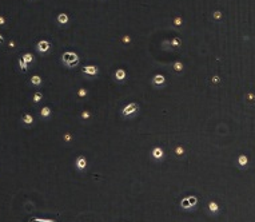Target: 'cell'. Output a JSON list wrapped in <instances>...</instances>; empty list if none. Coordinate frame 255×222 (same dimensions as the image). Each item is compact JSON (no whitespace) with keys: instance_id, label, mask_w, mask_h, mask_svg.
<instances>
[{"instance_id":"cell-1","label":"cell","mask_w":255,"mask_h":222,"mask_svg":"<svg viewBox=\"0 0 255 222\" xmlns=\"http://www.w3.org/2000/svg\"><path fill=\"white\" fill-rule=\"evenodd\" d=\"M63 62L64 64L68 67H75L77 66V63H79V58H77V55L75 52H64L63 54Z\"/></svg>"},{"instance_id":"cell-2","label":"cell","mask_w":255,"mask_h":222,"mask_svg":"<svg viewBox=\"0 0 255 222\" xmlns=\"http://www.w3.org/2000/svg\"><path fill=\"white\" fill-rule=\"evenodd\" d=\"M138 109H139V106L136 105V103H130V105L126 106V107L123 109L122 114H123L124 117H130V115H132V114H135L136 111H138Z\"/></svg>"},{"instance_id":"cell-3","label":"cell","mask_w":255,"mask_h":222,"mask_svg":"<svg viewBox=\"0 0 255 222\" xmlns=\"http://www.w3.org/2000/svg\"><path fill=\"white\" fill-rule=\"evenodd\" d=\"M36 48H38L39 52H42V54H46L48 52L51 48V44L50 42H47V40H40L38 44H36Z\"/></svg>"},{"instance_id":"cell-4","label":"cell","mask_w":255,"mask_h":222,"mask_svg":"<svg viewBox=\"0 0 255 222\" xmlns=\"http://www.w3.org/2000/svg\"><path fill=\"white\" fill-rule=\"evenodd\" d=\"M164 82H166V79H164V76L160 75V74L155 75L154 78H152V84H154V86H160V84H163Z\"/></svg>"},{"instance_id":"cell-5","label":"cell","mask_w":255,"mask_h":222,"mask_svg":"<svg viewBox=\"0 0 255 222\" xmlns=\"http://www.w3.org/2000/svg\"><path fill=\"white\" fill-rule=\"evenodd\" d=\"M83 72L88 75H96L98 74V68L95 66H87L83 68Z\"/></svg>"},{"instance_id":"cell-6","label":"cell","mask_w":255,"mask_h":222,"mask_svg":"<svg viewBox=\"0 0 255 222\" xmlns=\"http://www.w3.org/2000/svg\"><path fill=\"white\" fill-rule=\"evenodd\" d=\"M76 166H77V169H80V170L85 169V166H87V161H85L84 157H79V158H77Z\"/></svg>"},{"instance_id":"cell-7","label":"cell","mask_w":255,"mask_h":222,"mask_svg":"<svg viewBox=\"0 0 255 222\" xmlns=\"http://www.w3.org/2000/svg\"><path fill=\"white\" fill-rule=\"evenodd\" d=\"M68 20H70V18H68L67 13H59L58 15V23L59 24H67Z\"/></svg>"},{"instance_id":"cell-8","label":"cell","mask_w":255,"mask_h":222,"mask_svg":"<svg viewBox=\"0 0 255 222\" xmlns=\"http://www.w3.org/2000/svg\"><path fill=\"white\" fill-rule=\"evenodd\" d=\"M152 157H154L155 159H160V158L163 157V150L162 148H159V147L154 148V150H152Z\"/></svg>"},{"instance_id":"cell-9","label":"cell","mask_w":255,"mask_h":222,"mask_svg":"<svg viewBox=\"0 0 255 222\" xmlns=\"http://www.w3.org/2000/svg\"><path fill=\"white\" fill-rule=\"evenodd\" d=\"M22 122H23L24 125H31L32 122H34V118H32V115H30V114H24Z\"/></svg>"},{"instance_id":"cell-10","label":"cell","mask_w":255,"mask_h":222,"mask_svg":"<svg viewBox=\"0 0 255 222\" xmlns=\"http://www.w3.org/2000/svg\"><path fill=\"white\" fill-rule=\"evenodd\" d=\"M115 76H116V79H119V80H123V79L126 78V71L122 70V68H119V70L115 72Z\"/></svg>"},{"instance_id":"cell-11","label":"cell","mask_w":255,"mask_h":222,"mask_svg":"<svg viewBox=\"0 0 255 222\" xmlns=\"http://www.w3.org/2000/svg\"><path fill=\"white\" fill-rule=\"evenodd\" d=\"M31 83L35 84V86H40V84H42V78H40L39 75H34L31 78Z\"/></svg>"},{"instance_id":"cell-12","label":"cell","mask_w":255,"mask_h":222,"mask_svg":"<svg viewBox=\"0 0 255 222\" xmlns=\"http://www.w3.org/2000/svg\"><path fill=\"white\" fill-rule=\"evenodd\" d=\"M22 58H23V60L27 63V64L28 63H32V60H34V56H32V54H30V52H26Z\"/></svg>"},{"instance_id":"cell-13","label":"cell","mask_w":255,"mask_h":222,"mask_svg":"<svg viewBox=\"0 0 255 222\" xmlns=\"http://www.w3.org/2000/svg\"><path fill=\"white\" fill-rule=\"evenodd\" d=\"M238 162H239L240 166H246V165H247V162H248V159H247V157H246V155H239V158H238Z\"/></svg>"},{"instance_id":"cell-14","label":"cell","mask_w":255,"mask_h":222,"mask_svg":"<svg viewBox=\"0 0 255 222\" xmlns=\"http://www.w3.org/2000/svg\"><path fill=\"white\" fill-rule=\"evenodd\" d=\"M19 66H20V68H22V71H23V72H26V71H27V63L23 60V58H19Z\"/></svg>"},{"instance_id":"cell-15","label":"cell","mask_w":255,"mask_h":222,"mask_svg":"<svg viewBox=\"0 0 255 222\" xmlns=\"http://www.w3.org/2000/svg\"><path fill=\"white\" fill-rule=\"evenodd\" d=\"M30 222H56L54 219H47V218H31Z\"/></svg>"},{"instance_id":"cell-16","label":"cell","mask_w":255,"mask_h":222,"mask_svg":"<svg viewBox=\"0 0 255 222\" xmlns=\"http://www.w3.org/2000/svg\"><path fill=\"white\" fill-rule=\"evenodd\" d=\"M172 67H174V70H175V71H178V72H179V71H182V70H183V64H182V62H175V63H174V66H172Z\"/></svg>"},{"instance_id":"cell-17","label":"cell","mask_w":255,"mask_h":222,"mask_svg":"<svg viewBox=\"0 0 255 222\" xmlns=\"http://www.w3.org/2000/svg\"><path fill=\"white\" fill-rule=\"evenodd\" d=\"M42 117H48V115H50L51 114V110H50V107H43L42 109Z\"/></svg>"},{"instance_id":"cell-18","label":"cell","mask_w":255,"mask_h":222,"mask_svg":"<svg viewBox=\"0 0 255 222\" xmlns=\"http://www.w3.org/2000/svg\"><path fill=\"white\" fill-rule=\"evenodd\" d=\"M42 98H43V94L38 91V92H35V95H34V102H35V103H38V102L42 101Z\"/></svg>"},{"instance_id":"cell-19","label":"cell","mask_w":255,"mask_h":222,"mask_svg":"<svg viewBox=\"0 0 255 222\" xmlns=\"http://www.w3.org/2000/svg\"><path fill=\"white\" fill-rule=\"evenodd\" d=\"M209 207H210V211H213V213H215V211H218V205H217V203H215V202H210Z\"/></svg>"},{"instance_id":"cell-20","label":"cell","mask_w":255,"mask_h":222,"mask_svg":"<svg viewBox=\"0 0 255 222\" xmlns=\"http://www.w3.org/2000/svg\"><path fill=\"white\" fill-rule=\"evenodd\" d=\"M180 43H182V42H180V39H179V38H174V39L171 40V44H172V46H175V47H179V46H180Z\"/></svg>"},{"instance_id":"cell-21","label":"cell","mask_w":255,"mask_h":222,"mask_svg":"<svg viewBox=\"0 0 255 222\" xmlns=\"http://www.w3.org/2000/svg\"><path fill=\"white\" fill-rule=\"evenodd\" d=\"M191 205H190V201H188V198H184L182 201V207H184V209H187V207H190Z\"/></svg>"},{"instance_id":"cell-22","label":"cell","mask_w":255,"mask_h":222,"mask_svg":"<svg viewBox=\"0 0 255 222\" xmlns=\"http://www.w3.org/2000/svg\"><path fill=\"white\" fill-rule=\"evenodd\" d=\"M182 23H183V20H182L180 16H176V18L174 19V24H175V26H180Z\"/></svg>"},{"instance_id":"cell-23","label":"cell","mask_w":255,"mask_h":222,"mask_svg":"<svg viewBox=\"0 0 255 222\" xmlns=\"http://www.w3.org/2000/svg\"><path fill=\"white\" fill-rule=\"evenodd\" d=\"M188 201H190V205H191V206H194V205H196V202H198L196 197H188Z\"/></svg>"},{"instance_id":"cell-24","label":"cell","mask_w":255,"mask_h":222,"mask_svg":"<svg viewBox=\"0 0 255 222\" xmlns=\"http://www.w3.org/2000/svg\"><path fill=\"white\" fill-rule=\"evenodd\" d=\"M213 16H214V19H220V18H222V12H220V11H215Z\"/></svg>"},{"instance_id":"cell-25","label":"cell","mask_w":255,"mask_h":222,"mask_svg":"<svg viewBox=\"0 0 255 222\" xmlns=\"http://www.w3.org/2000/svg\"><path fill=\"white\" fill-rule=\"evenodd\" d=\"M85 95H87V91H85L84 88L79 90V96H85Z\"/></svg>"},{"instance_id":"cell-26","label":"cell","mask_w":255,"mask_h":222,"mask_svg":"<svg viewBox=\"0 0 255 222\" xmlns=\"http://www.w3.org/2000/svg\"><path fill=\"white\" fill-rule=\"evenodd\" d=\"M175 151H176V154H178V155H182L183 152H184V150H183L182 147H176V150H175Z\"/></svg>"},{"instance_id":"cell-27","label":"cell","mask_w":255,"mask_h":222,"mask_svg":"<svg viewBox=\"0 0 255 222\" xmlns=\"http://www.w3.org/2000/svg\"><path fill=\"white\" fill-rule=\"evenodd\" d=\"M81 117L84 118V119H87V118H89V117H91V114H89L88 111H84V113L81 114Z\"/></svg>"},{"instance_id":"cell-28","label":"cell","mask_w":255,"mask_h":222,"mask_svg":"<svg viewBox=\"0 0 255 222\" xmlns=\"http://www.w3.org/2000/svg\"><path fill=\"white\" fill-rule=\"evenodd\" d=\"M4 24H5V18L0 15V26H4Z\"/></svg>"},{"instance_id":"cell-29","label":"cell","mask_w":255,"mask_h":222,"mask_svg":"<svg viewBox=\"0 0 255 222\" xmlns=\"http://www.w3.org/2000/svg\"><path fill=\"white\" fill-rule=\"evenodd\" d=\"M123 42H124V43H130V42H131V38H130V36H124Z\"/></svg>"},{"instance_id":"cell-30","label":"cell","mask_w":255,"mask_h":222,"mask_svg":"<svg viewBox=\"0 0 255 222\" xmlns=\"http://www.w3.org/2000/svg\"><path fill=\"white\" fill-rule=\"evenodd\" d=\"M213 82H214V83H218V82H219V76H214V78H213Z\"/></svg>"},{"instance_id":"cell-31","label":"cell","mask_w":255,"mask_h":222,"mask_svg":"<svg viewBox=\"0 0 255 222\" xmlns=\"http://www.w3.org/2000/svg\"><path fill=\"white\" fill-rule=\"evenodd\" d=\"M64 139H66V140H70V139H71V134H66V135H64Z\"/></svg>"},{"instance_id":"cell-32","label":"cell","mask_w":255,"mask_h":222,"mask_svg":"<svg viewBox=\"0 0 255 222\" xmlns=\"http://www.w3.org/2000/svg\"><path fill=\"white\" fill-rule=\"evenodd\" d=\"M8 46L11 47V48H13V47H15V42H12V40H11V42L8 43Z\"/></svg>"},{"instance_id":"cell-33","label":"cell","mask_w":255,"mask_h":222,"mask_svg":"<svg viewBox=\"0 0 255 222\" xmlns=\"http://www.w3.org/2000/svg\"><path fill=\"white\" fill-rule=\"evenodd\" d=\"M3 42H4V38H3L1 35H0V43H3Z\"/></svg>"}]
</instances>
